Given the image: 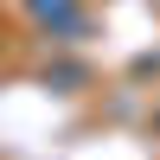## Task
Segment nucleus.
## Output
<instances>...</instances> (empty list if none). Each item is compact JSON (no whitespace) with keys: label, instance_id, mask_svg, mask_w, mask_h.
Returning a JSON list of instances; mask_svg holds the SVG:
<instances>
[{"label":"nucleus","instance_id":"f257e3e1","mask_svg":"<svg viewBox=\"0 0 160 160\" xmlns=\"http://www.w3.org/2000/svg\"><path fill=\"white\" fill-rule=\"evenodd\" d=\"M26 13H32L45 32H58V38L83 32V7H77V0H26Z\"/></svg>","mask_w":160,"mask_h":160}]
</instances>
